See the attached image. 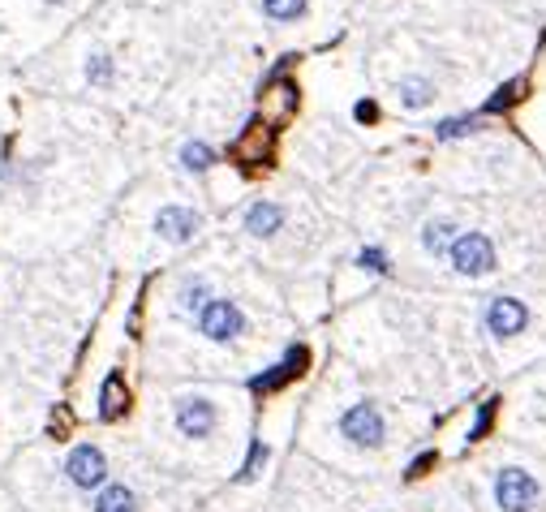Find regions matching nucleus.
I'll use <instances>...</instances> for the list:
<instances>
[{"label": "nucleus", "instance_id": "obj_1", "mask_svg": "<svg viewBox=\"0 0 546 512\" xmlns=\"http://www.w3.org/2000/svg\"><path fill=\"white\" fill-rule=\"evenodd\" d=\"M451 267L460 271V276H469V280H478V276H490L495 267H499V250H495V241L486 237V233H456V241H451Z\"/></svg>", "mask_w": 546, "mask_h": 512}, {"label": "nucleus", "instance_id": "obj_2", "mask_svg": "<svg viewBox=\"0 0 546 512\" xmlns=\"http://www.w3.org/2000/svg\"><path fill=\"white\" fill-rule=\"evenodd\" d=\"M538 500H542V486H538V478L529 470L508 465V470L495 474V504L504 512H534Z\"/></svg>", "mask_w": 546, "mask_h": 512}, {"label": "nucleus", "instance_id": "obj_3", "mask_svg": "<svg viewBox=\"0 0 546 512\" xmlns=\"http://www.w3.org/2000/svg\"><path fill=\"white\" fill-rule=\"evenodd\" d=\"M340 435H345L349 444H357V448H383L387 422H383V414H379V405H375V401L349 405V409L340 414Z\"/></svg>", "mask_w": 546, "mask_h": 512}, {"label": "nucleus", "instance_id": "obj_4", "mask_svg": "<svg viewBox=\"0 0 546 512\" xmlns=\"http://www.w3.org/2000/svg\"><path fill=\"white\" fill-rule=\"evenodd\" d=\"M198 332H202L207 340H216V345H228V340H237V336L246 332V315H241L237 302L211 297V302L198 310Z\"/></svg>", "mask_w": 546, "mask_h": 512}, {"label": "nucleus", "instance_id": "obj_5", "mask_svg": "<svg viewBox=\"0 0 546 512\" xmlns=\"http://www.w3.org/2000/svg\"><path fill=\"white\" fill-rule=\"evenodd\" d=\"M64 478L73 482L78 491H99L108 482V456L95 444H78L64 456Z\"/></svg>", "mask_w": 546, "mask_h": 512}, {"label": "nucleus", "instance_id": "obj_6", "mask_svg": "<svg viewBox=\"0 0 546 512\" xmlns=\"http://www.w3.org/2000/svg\"><path fill=\"white\" fill-rule=\"evenodd\" d=\"M482 319H486V332H490V336L508 340V336H520V332L529 327V306H525L520 297H490Z\"/></svg>", "mask_w": 546, "mask_h": 512}, {"label": "nucleus", "instance_id": "obj_7", "mask_svg": "<svg viewBox=\"0 0 546 512\" xmlns=\"http://www.w3.org/2000/svg\"><path fill=\"white\" fill-rule=\"evenodd\" d=\"M198 228H202V216L193 211V207H181V203H168L155 211V233H160L168 246H186L198 237Z\"/></svg>", "mask_w": 546, "mask_h": 512}, {"label": "nucleus", "instance_id": "obj_8", "mask_svg": "<svg viewBox=\"0 0 546 512\" xmlns=\"http://www.w3.org/2000/svg\"><path fill=\"white\" fill-rule=\"evenodd\" d=\"M216 422H220V414L207 396H181L177 401V431L186 439H207L216 431Z\"/></svg>", "mask_w": 546, "mask_h": 512}, {"label": "nucleus", "instance_id": "obj_9", "mask_svg": "<svg viewBox=\"0 0 546 512\" xmlns=\"http://www.w3.org/2000/svg\"><path fill=\"white\" fill-rule=\"evenodd\" d=\"M306 362H310L306 345H292V349L284 353V362H276L267 375H254V379H250V387H254V392H276V387L301 379V375H306Z\"/></svg>", "mask_w": 546, "mask_h": 512}, {"label": "nucleus", "instance_id": "obj_10", "mask_svg": "<svg viewBox=\"0 0 546 512\" xmlns=\"http://www.w3.org/2000/svg\"><path fill=\"white\" fill-rule=\"evenodd\" d=\"M284 220H289V216H284V207H280V203L258 198V203H250V207H246V220H241V225H246V233H250V237H276V233L284 228Z\"/></svg>", "mask_w": 546, "mask_h": 512}, {"label": "nucleus", "instance_id": "obj_11", "mask_svg": "<svg viewBox=\"0 0 546 512\" xmlns=\"http://www.w3.org/2000/svg\"><path fill=\"white\" fill-rule=\"evenodd\" d=\"M125 409H129L125 375H121V371H112V375L99 384V417H103V422H117Z\"/></svg>", "mask_w": 546, "mask_h": 512}, {"label": "nucleus", "instance_id": "obj_12", "mask_svg": "<svg viewBox=\"0 0 546 512\" xmlns=\"http://www.w3.org/2000/svg\"><path fill=\"white\" fill-rule=\"evenodd\" d=\"M95 512H138V495H133V486L125 482H103L95 491Z\"/></svg>", "mask_w": 546, "mask_h": 512}, {"label": "nucleus", "instance_id": "obj_13", "mask_svg": "<svg viewBox=\"0 0 546 512\" xmlns=\"http://www.w3.org/2000/svg\"><path fill=\"white\" fill-rule=\"evenodd\" d=\"M396 99H400V108H409V112H421V108H430V103H435V87H430V78H418V73H409V78H400V87H396Z\"/></svg>", "mask_w": 546, "mask_h": 512}, {"label": "nucleus", "instance_id": "obj_14", "mask_svg": "<svg viewBox=\"0 0 546 512\" xmlns=\"http://www.w3.org/2000/svg\"><path fill=\"white\" fill-rule=\"evenodd\" d=\"M456 233H460V228L451 225V220H426V225H421V250L444 258L451 250V241H456Z\"/></svg>", "mask_w": 546, "mask_h": 512}, {"label": "nucleus", "instance_id": "obj_15", "mask_svg": "<svg viewBox=\"0 0 546 512\" xmlns=\"http://www.w3.org/2000/svg\"><path fill=\"white\" fill-rule=\"evenodd\" d=\"M211 302V285L202 280V276H190V280H181V288H177V310L181 315H193L198 319V310Z\"/></svg>", "mask_w": 546, "mask_h": 512}, {"label": "nucleus", "instance_id": "obj_16", "mask_svg": "<svg viewBox=\"0 0 546 512\" xmlns=\"http://www.w3.org/2000/svg\"><path fill=\"white\" fill-rule=\"evenodd\" d=\"M232 160H246V164H262V160H267V126L250 121L246 138H241V142H232Z\"/></svg>", "mask_w": 546, "mask_h": 512}, {"label": "nucleus", "instance_id": "obj_17", "mask_svg": "<svg viewBox=\"0 0 546 512\" xmlns=\"http://www.w3.org/2000/svg\"><path fill=\"white\" fill-rule=\"evenodd\" d=\"M216 164V151H211V142H202V138H190L186 147H181V168L186 172H207Z\"/></svg>", "mask_w": 546, "mask_h": 512}, {"label": "nucleus", "instance_id": "obj_18", "mask_svg": "<svg viewBox=\"0 0 546 512\" xmlns=\"http://www.w3.org/2000/svg\"><path fill=\"white\" fill-rule=\"evenodd\" d=\"M306 4H310V0H262V13H267L271 22H297V18L306 13Z\"/></svg>", "mask_w": 546, "mask_h": 512}, {"label": "nucleus", "instance_id": "obj_19", "mask_svg": "<svg viewBox=\"0 0 546 512\" xmlns=\"http://www.w3.org/2000/svg\"><path fill=\"white\" fill-rule=\"evenodd\" d=\"M520 91H525V82H520V78L504 82V87H495V96L482 103V112H504V108H512L516 99H520Z\"/></svg>", "mask_w": 546, "mask_h": 512}, {"label": "nucleus", "instance_id": "obj_20", "mask_svg": "<svg viewBox=\"0 0 546 512\" xmlns=\"http://www.w3.org/2000/svg\"><path fill=\"white\" fill-rule=\"evenodd\" d=\"M112 73H117V65H112V57H108V52H95V57L87 61V82H91V87H108V82H112Z\"/></svg>", "mask_w": 546, "mask_h": 512}, {"label": "nucleus", "instance_id": "obj_21", "mask_svg": "<svg viewBox=\"0 0 546 512\" xmlns=\"http://www.w3.org/2000/svg\"><path fill=\"white\" fill-rule=\"evenodd\" d=\"M357 267L370 271V276H387V271H391V263H387V255L379 250V246H366V250L357 255Z\"/></svg>", "mask_w": 546, "mask_h": 512}, {"label": "nucleus", "instance_id": "obj_22", "mask_svg": "<svg viewBox=\"0 0 546 512\" xmlns=\"http://www.w3.org/2000/svg\"><path fill=\"white\" fill-rule=\"evenodd\" d=\"M474 126H478V117H448V121L435 126V134L439 138H460V134H469Z\"/></svg>", "mask_w": 546, "mask_h": 512}, {"label": "nucleus", "instance_id": "obj_23", "mask_svg": "<svg viewBox=\"0 0 546 512\" xmlns=\"http://www.w3.org/2000/svg\"><path fill=\"white\" fill-rule=\"evenodd\" d=\"M495 405H499V401H486L482 409H478V422L469 426V444H478L486 431H490V422H495Z\"/></svg>", "mask_w": 546, "mask_h": 512}, {"label": "nucleus", "instance_id": "obj_24", "mask_svg": "<svg viewBox=\"0 0 546 512\" xmlns=\"http://www.w3.org/2000/svg\"><path fill=\"white\" fill-rule=\"evenodd\" d=\"M262 461H267V448H262V444L254 439V444H250V456H246V465H241V474H237V478L250 482L258 474V465H262Z\"/></svg>", "mask_w": 546, "mask_h": 512}, {"label": "nucleus", "instance_id": "obj_25", "mask_svg": "<svg viewBox=\"0 0 546 512\" xmlns=\"http://www.w3.org/2000/svg\"><path fill=\"white\" fill-rule=\"evenodd\" d=\"M435 461H439V456H435V452H421L418 461H413V465H409V478H421V474H426V470H435Z\"/></svg>", "mask_w": 546, "mask_h": 512}, {"label": "nucleus", "instance_id": "obj_26", "mask_svg": "<svg viewBox=\"0 0 546 512\" xmlns=\"http://www.w3.org/2000/svg\"><path fill=\"white\" fill-rule=\"evenodd\" d=\"M353 112H357V121H375V117H379V108H375V103H357Z\"/></svg>", "mask_w": 546, "mask_h": 512}, {"label": "nucleus", "instance_id": "obj_27", "mask_svg": "<svg viewBox=\"0 0 546 512\" xmlns=\"http://www.w3.org/2000/svg\"><path fill=\"white\" fill-rule=\"evenodd\" d=\"M48 4H57V0H48Z\"/></svg>", "mask_w": 546, "mask_h": 512}]
</instances>
